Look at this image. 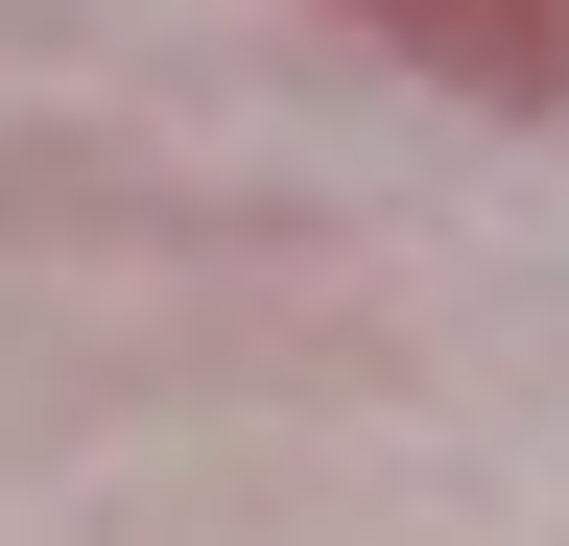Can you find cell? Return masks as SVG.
<instances>
[{
    "label": "cell",
    "instance_id": "cell-1",
    "mask_svg": "<svg viewBox=\"0 0 569 546\" xmlns=\"http://www.w3.org/2000/svg\"><path fill=\"white\" fill-rule=\"evenodd\" d=\"M380 24L427 48V72H475V96H546L569 72V0H380Z\"/></svg>",
    "mask_w": 569,
    "mask_h": 546
}]
</instances>
